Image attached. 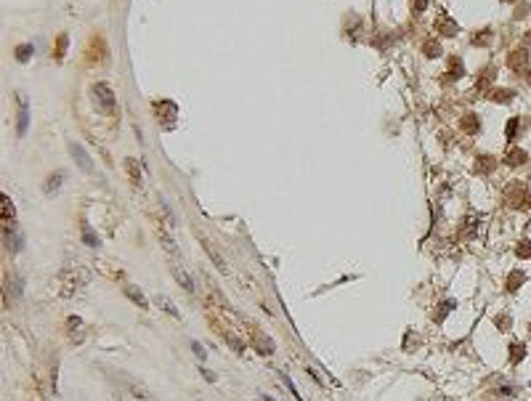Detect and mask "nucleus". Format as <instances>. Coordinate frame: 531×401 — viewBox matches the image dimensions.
Masks as SVG:
<instances>
[{"label":"nucleus","mask_w":531,"mask_h":401,"mask_svg":"<svg viewBox=\"0 0 531 401\" xmlns=\"http://www.w3.org/2000/svg\"><path fill=\"white\" fill-rule=\"evenodd\" d=\"M128 170H130V178H133V183H136V186L141 183V173L136 170V162H133V160H128Z\"/></svg>","instance_id":"23"},{"label":"nucleus","mask_w":531,"mask_h":401,"mask_svg":"<svg viewBox=\"0 0 531 401\" xmlns=\"http://www.w3.org/2000/svg\"><path fill=\"white\" fill-rule=\"evenodd\" d=\"M282 383H284L287 388H290V393H292V396H295L297 401H303V396H300V393H297V388H295V383H292V380H290V377H287V375H282Z\"/></svg>","instance_id":"22"},{"label":"nucleus","mask_w":531,"mask_h":401,"mask_svg":"<svg viewBox=\"0 0 531 401\" xmlns=\"http://www.w3.org/2000/svg\"><path fill=\"white\" fill-rule=\"evenodd\" d=\"M526 77H528V82H531V72H528V74H526Z\"/></svg>","instance_id":"32"},{"label":"nucleus","mask_w":531,"mask_h":401,"mask_svg":"<svg viewBox=\"0 0 531 401\" xmlns=\"http://www.w3.org/2000/svg\"><path fill=\"white\" fill-rule=\"evenodd\" d=\"M67 327H69V335H72L74 340H82V319H80V316H69Z\"/></svg>","instance_id":"8"},{"label":"nucleus","mask_w":531,"mask_h":401,"mask_svg":"<svg viewBox=\"0 0 531 401\" xmlns=\"http://www.w3.org/2000/svg\"><path fill=\"white\" fill-rule=\"evenodd\" d=\"M526 45H531V32L526 35Z\"/></svg>","instance_id":"31"},{"label":"nucleus","mask_w":531,"mask_h":401,"mask_svg":"<svg viewBox=\"0 0 531 401\" xmlns=\"http://www.w3.org/2000/svg\"><path fill=\"white\" fill-rule=\"evenodd\" d=\"M468 117L470 120H465V130H470V133H473V130H478V120L473 117V115H468Z\"/></svg>","instance_id":"26"},{"label":"nucleus","mask_w":531,"mask_h":401,"mask_svg":"<svg viewBox=\"0 0 531 401\" xmlns=\"http://www.w3.org/2000/svg\"><path fill=\"white\" fill-rule=\"evenodd\" d=\"M266 401H274V398H268V396H266Z\"/></svg>","instance_id":"33"},{"label":"nucleus","mask_w":531,"mask_h":401,"mask_svg":"<svg viewBox=\"0 0 531 401\" xmlns=\"http://www.w3.org/2000/svg\"><path fill=\"white\" fill-rule=\"evenodd\" d=\"M526 64H528V53L526 51H513L510 53V67L513 69H526Z\"/></svg>","instance_id":"6"},{"label":"nucleus","mask_w":531,"mask_h":401,"mask_svg":"<svg viewBox=\"0 0 531 401\" xmlns=\"http://www.w3.org/2000/svg\"><path fill=\"white\" fill-rule=\"evenodd\" d=\"M11 218H14V205H11L8 197H3V221L11 223Z\"/></svg>","instance_id":"18"},{"label":"nucleus","mask_w":531,"mask_h":401,"mask_svg":"<svg viewBox=\"0 0 531 401\" xmlns=\"http://www.w3.org/2000/svg\"><path fill=\"white\" fill-rule=\"evenodd\" d=\"M523 356H526V346H523V343H513V346H510V361L518 364Z\"/></svg>","instance_id":"13"},{"label":"nucleus","mask_w":531,"mask_h":401,"mask_svg":"<svg viewBox=\"0 0 531 401\" xmlns=\"http://www.w3.org/2000/svg\"><path fill=\"white\" fill-rule=\"evenodd\" d=\"M523 282H526V276L520 274V271H513V274L507 276V290H510V292H515V290H518V287L523 284Z\"/></svg>","instance_id":"14"},{"label":"nucleus","mask_w":531,"mask_h":401,"mask_svg":"<svg viewBox=\"0 0 531 401\" xmlns=\"http://www.w3.org/2000/svg\"><path fill=\"white\" fill-rule=\"evenodd\" d=\"M497 327L507 330V327H510V319H507V316H497Z\"/></svg>","instance_id":"29"},{"label":"nucleus","mask_w":531,"mask_h":401,"mask_svg":"<svg viewBox=\"0 0 531 401\" xmlns=\"http://www.w3.org/2000/svg\"><path fill=\"white\" fill-rule=\"evenodd\" d=\"M82 284H85V274H82L80 266H69V268H64V271H61V287H64L61 295L69 297V295L77 292Z\"/></svg>","instance_id":"1"},{"label":"nucleus","mask_w":531,"mask_h":401,"mask_svg":"<svg viewBox=\"0 0 531 401\" xmlns=\"http://www.w3.org/2000/svg\"><path fill=\"white\" fill-rule=\"evenodd\" d=\"M82 239H85V245H88V247H96V245H98V237L90 231L88 223H82Z\"/></svg>","instance_id":"16"},{"label":"nucleus","mask_w":531,"mask_h":401,"mask_svg":"<svg viewBox=\"0 0 531 401\" xmlns=\"http://www.w3.org/2000/svg\"><path fill=\"white\" fill-rule=\"evenodd\" d=\"M27 117H30V112H27V101L19 98V136L27 133Z\"/></svg>","instance_id":"10"},{"label":"nucleus","mask_w":531,"mask_h":401,"mask_svg":"<svg viewBox=\"0 0 531 401\" xmlns=\"http://www.w3.org/2000/svg\"><path fill=\"white\" fill-rule=\"evenodd\" d=\"M505 199L510 202V208H518V210H523V208H528V202H531V194L526 191V186L513 183V186H510V189L505 191Z\"/></svg>","instance_id":"2"},{"label":"nucleus","mask_w":531,"mask_h":401,"mask_svg":"<svg viewBox=\"0 0 531 401\" xmlns=\"http://www.w3.org/2000/svg\"><path fill=\"white\" fill-rule=\"evenodd\" d=\"M491 167H494V160H491V157H481V162L476 165V170H481V173H489Z\"/></svg>","instance_id":"19"},{"label":"nucleus","mask_w":531,"mask_h":401,"mask_svg":"<svg viewBox=\"0 0 531 401\" xmlns=\"http://www.w3.org/2000/svg\"><path fill=\"white\" fill-rule=\"evenodd\" d=\"M48 181H51V183H45V191H48V194H51V191H56V189H59V181H61V173H56V175H51V178H48Z\"/></svg>","instance_id":"24"},{"label":"nucleus","mask_w":531,"mask_h":401,"mask_svg":"<svg viewBox=\"0 0 531 401\" xmlns=\"http://www.w3.org/2000/svg\"><path fill=\"white\" fill-rule=\"evenodd\" d=\"M93 93H96V98L101 101V107H104V109H112V107H115V96H112V88H109V85L98 82V85L93 88Z\"/></svg>","instance_id":"3"},{"label":"nucleus","mask_w":531,"mask_h":401,"mask_svg":"<svg viewBox=\"0 0 531 401\" xmlns=\"http://www.w3.org/2000/svg\"><path fill=\"white\" fill-rule=\"evenodd\" d=\"M505 162L507 165H523L526 162V152H523V149H507Z\"/></svg>","instance_id":"9"},{"label":"nucleus","mask_w":531,"mask_h":401,"mask_svg":"<svg viewBox=\"0 0 531 401\" xmlns=\"http://www.w3.org/2000/svg\"><path fill=\"white\" fill-rule=\"evenodd\" d=\"M439 30H441L444 35H454V32H457V24L449 22V16H446V14H441V16H439Z\"/></svg>","instance_id":"12"},{"label":"nucleus","mask_w":531,"mask_h":401,"mask_svg":"<svg viewBox=\"0 0 531 401\" xmlns=\"http://www.w3.org/2000/svg\"><path fill=\"white\" fill-rule=\"evenodd\" d=\"M69 149H72V154H74V157H77V162H80V167H82V170H90V162H88V157H85V152H82V149H80L77 144H72Z\"/></svg>","instance_id":"15"},{"label":"nucleus","mask_w":531,"mask_h":401,"mask_svg":"<svg viewBox=\"0 0 531 401\" xmlns=\"http://www.w3.org/2000/svg\"><path fill=\"white\" fill-rule=\"evenodd\" d=\"M494 98H497V101H510V90H497Z\"/></svg>","instance_id":"28"},{"label":"nucleus","mask_w":531,"mask_h":401,"mask_svg":"<svg viewBox=\"0 0 531 401\" xmlns=\"http://www.w3.org/2000/svg\"><path fill=\"white\" fill-rule=\"evenodd\" d=\"M202 247L207 250V255L213 258V263H216V266L221 268V271H223V268H226V263H223V260H221V255L216 253V250H213V245H207V242H202Z\"/></svg>","instance_id":"17"},{"label":"nucleus","mask_w":531,"mask_h":401,"mask_svg":"<svg viewBox=\"0 0 531 401\" xmlns=\"http://www.w3.org/2000/svg\"><path fill=\"white\" fill-rule=\"evenodd\" d=\"M515 133H518V120L513 117V120H510V123H507V138H510V141H513V138H515Z\"/></svg>","instance_id":"25"},{"label":"nucleus","mask_w":531,"mask_h":401,"mask_svg":"<svg viewBox=\"0 0 531 401\" xmlns=\"http://www.w3.org/2000/svg\"><path fill=\"white\" fill-rule=\"evenodd\" d=\"M515 253H518V258H531V242H520Z\"/></svg>","instance_id":"21"},{"label":"nucleus","mask_w":531,"mask_h":401,"mask_svg":"<svg viewBox=\"0 0 531 401\" xmlns=\"http://www.w3.org/2000/svg\"><path fill=\"white\" fill-rule=\"evenodd\" d=\"M30 53H32V45H19V48H16V59L19 61H27V59H30Z\"/></svg>","instance_id":"20"},{"label":"nucleus","mask_w":531,"mask_h":401,"mask_svg":"<svg viewBox=\"0 0 531 401\" xmlns=\"http://www.w3.org/2000/svg\"><path fill=\"white\" fill-rule=\"evenodd\" d=\"M425 51H428V56H439V53H441V51H439V45H431V43L425 45Z\"/></svg>","instance_id":"30"},{"label":"nucleus","mask_w":531,"mask_h":401,"mask_svg":"<svg viewBox=\"0 0 531 401\" xmlns=\"http://www.w3.org/2000/svg\"><path fill=\"white\" fill-rule=\"evenodd\" d=\"M191 348H194V353H197V356H199V359H204V356H207V351H204V348L199 346V343H197V340H194V343H191Z\"/></svg>","instance_id":"27"},{"label":"nucleus","mask_w":531,"mask_h":401,"mask_svg":"<svg viewBox=\"0 0 531 401\" xmlns=\"http://www.w3.org/2000/svg\"><path fill=\"white\" fill-rule=\"evenodd\" d=\"M3 237H6V247L8 250H22V237L16 234V229H14V223H6V231H3Z\"/></svg>","instance_id":"4"},{"label":"nucleus","mask_w":531,"mask_h":401,"mask_svg":"<svg viewBox=\"0 0 531 401\" xmlns=\"http://www.w3.org/2000/svg\"><path fill=\"white\" fill-rule=\"evenodd\" d=\"M157 303H160V306H162V309H165L167 314H170V316H175V319H181V311L175 309V306H173V300H170V297H167V295H157Z\"/></svg>","instance_id":"11"},{"label":"nucleus","mask_w":531,"mask_h":401,"mask_svg":"<svg viewBox=\"0 0 531 401\" xmlns=\"http://www.w3.org/2000/svg\"><path fill=\"white\" fill-rule=\"evenodd\" d=\"M125 295L130 297V300H133L138 309H149V300L144 297V292L141 290H136V287H125Z\"/></svg>","instance_id":"5"},{"label":"nucleus","mask_w":531,"mask_h":401,"mask_svg":"<svg viewBox=\"0 0 531 401\" xmlns=\"http://www.w3.org/2000/svg\"><path fill=\"white\" fill-rule=\"evenodd\" d=\"M173 276L178 279V282H181V284H183L189 292H194V282H191V276L183 271V266H173Z\"/></svg>","instance_id":"7"}]
</instances>
